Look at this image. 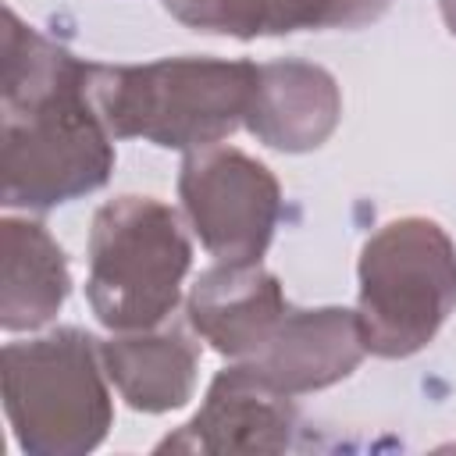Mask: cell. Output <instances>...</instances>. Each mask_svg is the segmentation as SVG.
Segmentation results:
<instances>
[{"label": "cell", "mask_w": 456, "mask_h": 456, "mask_svg": "<svg viewBox=\"0 0 456 456\" xmlns=\"http://www.w3.org/2000/svg\"><path fill=\"white\" fill-rule=\"evenodd\" d=\"M299 413L289 392L271 385L249 360L214 374L200 410L157 452H285L296 438Z\"/></svg>", "instance_id": "cell-7"}, {"label": "cell", "mask_w": 456, "mask_h": 456, "mask_svg": "<svg viewBox=\"0 0 456 456\" xmlns=\"http://www.w3.org/2000/svg\"><path fill=\"white\" fill-rule=\"evenodd\" d=\"M4 410L28 456L93 452L114 424L100 338L82 328H53L28 342H7Z\"/></svg>", "instance_id": "cell-3"}, {"label": "cell", "mask_w": 456, "mask_h": 456, "mask_svg": "<svg viewBox=\"0 0 456 456\" xmlns=\"http://www.w3.org/2000/svg\"><path fill=\"white\" fill-rule=\"evenodd\" d=\"M100 353L118 395L139 413L182 410L196 392L200 349L175 324L114 331L100 342Z\"/></svg>", "instance_id": "cell-11"}, {"label": "cell", "mask_w": 456, "mask_h": 456, "mask_svg": "<svg viewBox=\"0 0 456 456\" xmlns=\"http://www.w3.org/2000/svg\"><path fill=\"white\" fill-rule=\"evenodd\" d=\"M164 11L207 36H289L324 28V0H164Z\"/></svg>", "instance_id": "cell-13"}, {"label": "cell", "mask_w": 456, "mask_h": 456, "mask_svg": "<svg viewBox=\"0 0 456 456\" xmlns=\"http://www.w3.org/2000/svg\"><path fill=\"white\" fill-rule=\"evenodd\" d=\"M342 118V89L335 75L310 61H267L246 110V128L271 150L306 153L331 139Z\"/></svg>", "instance_id": "cell-10"}, {"label": "cell", "mask_w": 456, "mask_h": 456, "mask_svg": "<svg viewBox=\"0 0 456 456\" xmlns=\"http://www.w3.org/2000/svg\"><path fill=\"white\" fill-rule=\"evenodd\" d=\"M356 317L374 356L420 353L456 310V242L420 214L385 221L360 249Z\"/></svg>", "instance_id": "cell-5"}, {"label": "cell", "mask_w": 456, "mask_h": 456, "mask_svg": "<svg viewBox=\"0 0 456 456\" xmlns=\"http://www.w3.org/2000/svg\"><path fill=\"white\" fill-rule=\"evenodd\" d=\"M0 171L4 207L53 210L110 182L114 135L89 82L93 64L4 11Z\"/></svg>", "instance_id": "cell-1"}, {"label": "cell", "mask_w": 456, "mask_h": 456, "mask_svg": "<svg viewBox=\"0 0 456 456\" xmlns=\"http://www.w3.org/2000/svg\"><path fill=\"white\" fill-rule=\"evenodd\" d=\"M438 4H442V18H445L449 32L456 36V0H438Z\"/></svg>", "instance_id": "cell-15"}, {"label": "cell", "mask_w": 456, "mask_h": 456, "mask_svg": "<svg viewBox=\"0 0 456 456\" xmlns=\"http://www.w3.org/2000/svg\"><path fill=\"white\" fill-rule=\"evenodd\" d=\"M392 0H324V28H363L388 11Z\"/></svg>", "instance_id": "cell-14"}, {"label": "cell", "mask_w": 456, "mask_h": 456, "mask_svg": "<svg viewBox=\"0 0 456 456\" xmlns=\"http://www.w3.org/2000/svg\"><path fill=\"white\" fill-rule=\"evenodd\" d=\"M185 310L192 331L203 342H210V349L232 360H253L285 317L289 299L281 292V281L267 267H260V260H217L189 289Z\"/></svg>", "instance_id": "cell-8"}, {"label": "cell", "mask_w": 456, "mask_h": 456, "mask_svg": "<svg viewBox=\"0 0 456 456\" xmlns=\"http://www.w3.org/2000/svg\"><path fill=\"white\" fill-rule=\"evenodd\" d=\"M367 356L356 310L346 306H289L267 346L249 360L271 385L289 395L321 392L349 378Z\"/></svg>", "instance_id": "cell-9"}, {"label": "cell", "mask_w": 456, "mask_h": 456, "mask_svg": "<svg viewBox=\"0 0 456 456\" xmlns=\"http://www.w3.org/2000/svg\"><path fill=\"white\" fill-rule=\"evenodd\" d=\"M260 64L224 57H160L93 64V103L114 139L160 150H207L246 125Z\"/></svg>", "instance_id": "cell-2"}, {"label": "cell", "mask_w": 456, "mask_h": 456, "mask_svg": "<svg viewBox=\"0 0 456 456\" xmlns=\"http://www.w3.org/2000/svg\"><path fill=\"white\" fill-rule=\"evenodd\" d=\"M86 299L110 331L164 324L182 303L192 242L178 210L153 196H114L93 214Z\"/></svg>", "instance_id": "cell-4"}, {"label": "cell", "mask_w": 456, "mask_h": 456, "mask_svg": "<svg viewBox=\"0 0 456 456\" xmlns=\"http://www.w3.org/2000/svg\"><path fill=\"white\" fill-rule=\"evenodd\" d=\"M178 200L189 228L221 264L260 260L281 217V185L274 171L235 146L185 153Z\"/></svg>", "instance_id": "cell-6"}, {"label": "cell", "mask_w": 456, "mask_h": 456, "mask_svg": "<svg viewBox=\"0 0 456 456\" xmlns=\"http://www.w3.org/2000/svg\"><path fill=\"white\" fill-rule=\"evenodd\" d=\"M0 324L4 331H36L57 317L71 292L68 256L46 224L32 217L0 221Z\"/></svg>", "instance_id": "cell-12"}]
</instances>
